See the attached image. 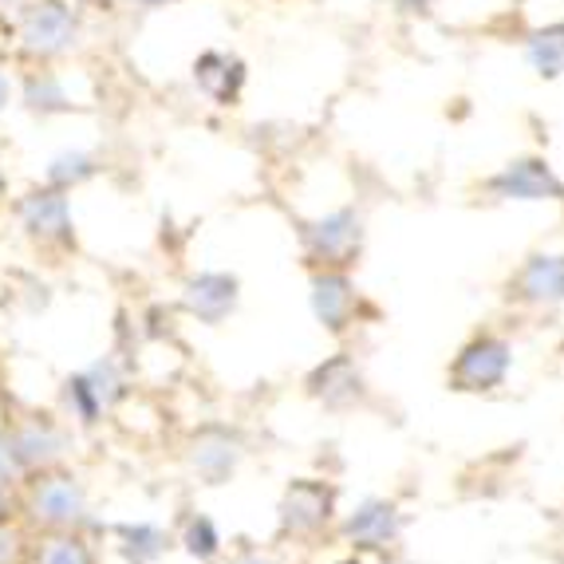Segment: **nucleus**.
Instances as JSON below:
<instances>
[{
    "label": "nucleus",
    "mask_w": 564,
    "mask_h": 564,
    "mask_svg": "<svg viewBox=\"0 0 564 564\" xmlns=\"http://www.w3.org/2000/svg\"><path fill=\"white\" fill-rule=\"evenodd\" d=\"M4 189H9V174H4V159H0V198H4Z\"/></svg>",
    "instance_id": "obj_9"
},
{
    "label": "nucleus",
    "mask_w": 564,
    "mask_h": 564,
    "mask_svg": "<svg viewBox=\"0 0 564 564\" xmlns=\"http://www.w3.org/2000/svg\"><path fill=\"white\" fill-rule=\"evenodd\" d=\"M20 104L29 107L32 115H40V119H52V115L76 111L79 95L64 72H56L52 64H44V67H36V72L24 76V84H20Z\"/></svg>",
    "instance_id": "obj_3"
},
{
    "label": "nucleus",
    "mask_w": 564,
    "mask_h": 564,
    "mask_svg": "<svg viewBox=\"0 0 564 564\" xmlns=\"http://www.w3.org/2000/svg\"><path fill=\"white\" fill-rule=\"evenodd\" d=\"M99 174V154L95 151H84V147H67V151L52 154L44 166V186L52 189H64V194H72V189L87 186V182Z\"/></svg>",
    "instance_id": "obj_5"
},
{
    "label": "nucleus",
    "mask_w": 564,
    "mask_h": 564,
    "mask_svg": "<svg viewBox=\"0 0 564 564\" xmlns=\"http://www.w3.org/2000/svg\"><path fill=\"white\" fill-rule=\"evenodd\" d=\"M20 217L24 226L36 237H52V234H67L72 229V209H67V194L64 189H32L29 198L20 202Z\"/></svg>",
    "instance_id": "obj_4"
},
{
    "label": "nucleus",
    "mask_w": 564,
    "mask_h": 564,
    "mask_svg": "<svg viewBox=\"0 0 564 564\" xmlns=\"http://www.w3.org/2000/svg\"><path fill=\"white\" fill-rule=\"evenodd\" d=\"M17 104V84H12V76L0 67V119L9 115V107Z\"/></svg>",
    "instance_id": "obj_6"
},
{
    "label": "nucleus",
    "mask_w": 564,
    "mask_h": 564,
    "mask_svg": "<svg viewBox=\"0 0 564 564\" xmlns=\"http://www.w3.org/2000/svg\"><path fill=\"white\" fill-rule=\"evenodd\" d=\"M24 4H29V0H0V12H4V17H17Z\"/></svg>",
    "instance_id": "obj_8"
},
{
    "label": "nucleus",
    "mask_w": 564,
    "mask_h": 564,
    "mask_svg": "<svg viewBox=\"0 0 564 564\" xmlns=\"http://www.w3.org/2000/svg\"><path fill=\"white\" fill-rule=\"evenodd\" d=\"M134 4L147 12H159V9H174V4H186V0H134Z\"/></svg>",
    "instance_id": "obj_7"
},
{
    "label": "nucleus",
    "mask_w": 564,
    "mask_h": 564,
    "mask_svg": "<svg viewBox=\"0 0 564 564\" xmlns=\"http://www.w3.org/2000/svg\"><path fill=\"white\" fill-rule=\"evenodd\" d=\"M84 44V12L72 0H29L17 12V52L29 64H59Z\"/></svg>",
    "instance_id": "obj_1"
},
{
    "label": "nucleus",
    "mask_w": 564,
    "mask_h": 564,
    "mask_svg": "<svg viewBox=\"0 0 564 564\" xmlns=\"http://www.w3.org/2000/svg\"><path fill=\"white\" fill-rule=\"evenodd\" d=\"M189 76H194V87L217 107H234L237 99H241L245 84H249L245 59L237 56V52H226V47H206V52L189 64Z\"/></svg>",
    "instance_id": "obj_2"
}]
</instances>
